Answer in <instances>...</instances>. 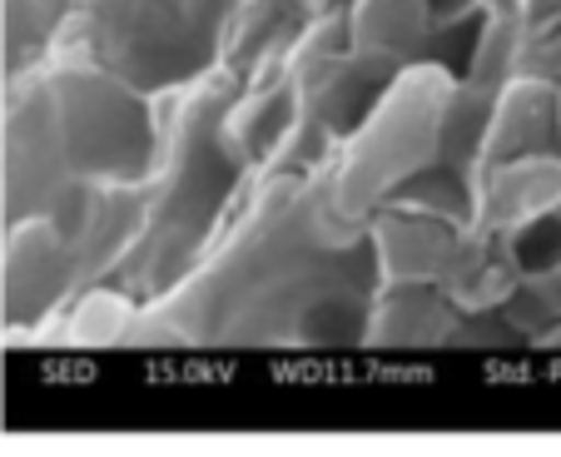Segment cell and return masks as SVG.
Returning a JSON list of instances; mask_svg holds the SVG:
<instances>
[{
    "instance_id": "2",
    "label": "cell",
    "mask_w": 561,
    "mask_h": 457,
    "mask_svg": "<svg viewBox=\"0 0 561 457\" xmlns=\"http://www.w3.org/2000/svg\"><path fill=\"white\" fill-rule=\"evenodd\" d=\"M70 284H75V264H70V239L60 235V224L50 214L15 224L11 249H5V269H0V313H5V323L41 319Z\"/></svg>"
},
{
    "instance_id": "5",
    "label": "cell",
    "mask_w": 561,
    "mask_h": 457,
    "mask_svg": "<svg viewBox=\"0 0 561 457\" xmlns=\"http://www.w3.org/2000/svg\"><path fill=\"white\" fill-rule=\"evenodd\" d=\"M427 25V0H358L353 50L358 60H403Z\"/></svg>"
},
{
    "instance_id": "3",
    "label": "cell",
    "mask_w": 561,
    "mask_h": 457,
    "mask_svg": "<svg viewBox=\"0 0 561 457\" xmlns=\"http://www.w3.org/2000/svg\"><path fill=\"white\" fill-rule=\"evenodd\" d=\"M373 239H378L382 284H443L462 254V235L453 229V219L427 214L417 204H398Z\"/></svg>"
},
{
    "instance_id": "4",
    "label": "cell",
    "mask_w": 561,
    "mask_h": 457,
    "mask_svg": "<svg viewBox=\"0 0 561 457\" xmlns=\"http://www.w3.org/2000/svg\"><path fill=\"white\" fill-rule=\"evenodd\" d=\"M388 294L378 298V309L363 323L368 343H437L447 339V294L437 284H382Z\"/></svg>"
},
{
    "instance_id": "1",
    "label": "cell",
    "mask_w": 561,
    "mask_h": 457,
    "mask_svg": "<svg viewBox=\"0 0 561 457\" xmlns=\"http://www.w3.org/2000/svg\"><path fill=\"white\" fill-rule=\"evenodd\" d=\"M447 110H453V85L443 70H408L398 85L388 90L363 135L343 145L333 160V174L318 184L308 199V219H313L318 249H343L363 235L368 214L392 194V184H403L417 174L447 135Z\"/></svg>"
}]
</instances>
